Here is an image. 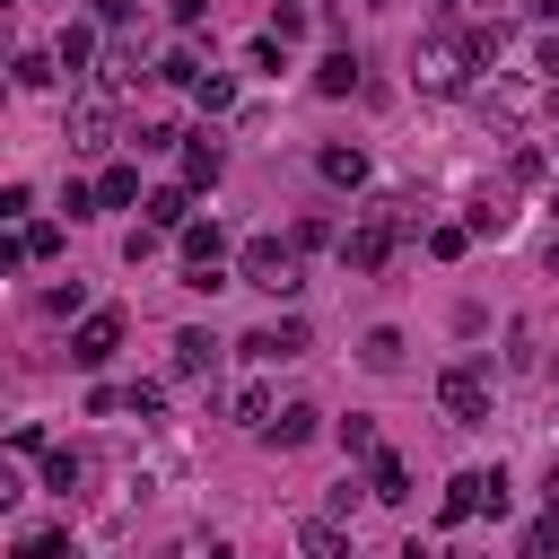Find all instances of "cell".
I'll list each match as a JSON object with an SVG mask.
<instances>
[{
	"mask_svg": "<svg viewBox=\"0 0 559 559\" xmlns=\"http://www.w3.org/2000/svg\"><path fill=\"white\" fill-rule=\"evenodd\" d=\"M236 280L262 288V297H297V288H306V262H297V245H280V236H245Z\"/></svg>",
	"mask_w": 559,
	"mask_h": 559,
	"instance_id": "obj_1",
	"label": "cell"
},
{
	"mask_svg": "<svg viewBox=\"0 0 559 559\" xmlns=\"http://www.w3.org/2000/svg\"><path fill=\"white\" fill-rule=\"evenodd\" d=\"M402 227H411V218H402V201L367 210V218L341 236V262H349V271H384V262H393V245H402Z\"/></svg>",
	"mask_w": 559,
	"mask_h": 559,
	"instance_id": "obj_2",
	"label": "cell"
},
{
	"mask_svg": "<svg viewBox=\"0 0 559 559\" xmlns=\"http://www.w3.org/2000/svg\"><path fill=\"white\" fill-rule=\"evenodd\" d=\"M437 515H445V524H472V515H507V472H454Z\"/></svg>",
	"mask_w": 559,
	"mask_h": 559,
	"instance_id": "obj_3",
	"label": "cell"
},
{
	"mask_svg": "<svg viewBox=\"0 0 559 559\" xmlns=\"http://www.w3.org/2000/svg\"><path fill=\"white\" fill-rule=\"evenodd\" d=\"M437 402H445V419L480 428V419H489V376H480V367H445V376H437Z\"/></svg>",
	"mask_w": 559,
	"mask_h": 559,
	"instance_id": "obj_4",
	"label": "cell"
},
{
	"mask_svg": "<svg viewBox=\"0 0 559 559\" xmlns=\"http://www.w3.org/2000/svg\"><path fill=\"white\" fill-rule=\"evenodd\" d=\"M122 349V314H79V332H70V367H105Z\"/></svg>",
	"mask_w": 559,
	"mask_h": 559,
	"instance_id": "obj_5",
	"label": "cell"
},
{
	"mask_svg": "<svg viewBox=\"0 0 559 559\" xmlns=\"http://www.w3.org/2000/svg\"><path fill=\"white\" fill-rule=\"evenodd\" d=\"M463 61H472V35H437V44H419V79H428V87H454Z\"/></svg>",
	"mask_w": 559,
	"mask_h": 559,
	"instance_id": "obj_6",
	"label": "cell"
},
{
	"mask_svg": "<svg viewBox=\"0 0 559 559\" xmlns=\"http://www.w3.org/2000/svg\"><path fill=\"white\" fill-rule=\"evenodd\" d=\"M105 140H114V105L105 96H79L70 105V148H105Z\"/></svg>",
	"mask_w": 559,
	"mask_h": 559,
	"instance_id": "obj_7",
	"label": "cell"
},
{
	"mask_svg": "<svg viewBox=\"0 0 559 559\" xmlns=\"http://www.w3.org/2000/svg\"><path fill=\"white\" fill-rule=\"evenodd\" d=\"M314 166H323V183H341V192H358V183H367V148H349V140H323V148H314Z\"/></svg>",
	"mask_w": 559,
	"mask_h": 559,
	"instance_id": "obj_8",
	"label": "cell"
},
{
	"mask_svg": "<svg viewBox=\"0 0 559 559\" xmlns=\"http://www.w3.org/2000/svg\"><path fill=\"white\" fill-rule=\"evenodd\" d=\"M140 210H148V227H166V236H183V227H192V183H157V192H148Z\"/></svg>",
	"mask_w": 559,
	"mask_h": 559,
	"instance_id": "obj_9",
	"label": "cell"
},
{
	"mask_svg": "<svg viewBox=\"0 0 559 559\" xmlns=\"http://www.w3.org/2000/svg\"><path fill=\"white\" fill-rule=\"evenodd\" d=\"M236 349L262 358V367H271V358H297V349H306V323H262V332H245Z\"/></svg>",
	"mask_w": 559,
	"mask_h": 559,
	"instance_id": "obj_10",
	"label": "cell"
},
{
	"mask_svg": "<svg viewBox=\"0 0 559 559\" xmlns=\"http://www.w3.org/2000/svg\"><path fill=\"white\" fill-rule=\"evenodd\" d=\"M218 175H227V157H218V140H210V131H192V140H183V183H192V192H210Z\"/></svg>",
	"mask_w": 559,
	"mask_h": 559,
	"instance_id": "obj_11",
	"label": "cell"
},
{
	"mask_svg": "<svg viewBox=\"0 0 559 559\" xmlns=\"http://www.w3.org/2000/svg\"><path fill=\"white\" fill-rule=\"evenodd\" d=\"M314 428H323V411H314V402H280V411H271V428H262V437H271V445H306V437H314Z\"/></svg>",
	"mask_w": 559,
	"mask_h": 559,
	"instance_id": "obj_12",
	"label": "cell"
},
{
	"mask_svg": "<svg viewBox=\"0 0 559 559\" xmlns=\"http://www.w3.org/2000/svg\"><path fill=\"white\" fill-rule=\"evenodd\" d=\"M367 498L402 507V498H411V463H402V454H376V463H367Z\"/></svg>",
	"mask_w": 559,
	"mask_h": 559,
	"instance_id": "obj_13",
	"label": "cell"
},
{
	"mask_svg": "<svg viewBox=\"0 0 559 559\" xmlns=\"http://www.w3.org/2000/svg\"><path fill=\"white\" fill-rule=\"evenodd\" d=\"M297 550H306V559H349V533H341L332 515H306V524H297Z\"/></svg>",
	"mask_w": 559,
	"mask_h": 559,
	"instance_id": "obj_14",
	"label": "cell"
},
{
	"mask_svg": "<svg viewBox=\"0 0 559 559\" xmlns=\"http://www.w3.org/2000/svg\"><path fill=\"white\" fill-rule=\"evenodd\" d=\"M218 253H227L218 218H192V227H183V262H192V271H218Z\"/></svg>",
	"mask_w": 559,
	"mask_h": 559,
	"instance_id": "obj_15",
	"label": "cell"
},
{
	"mask_svg": "<svg viewBox=\"0 0 559 559\" xmlns=\"http://www.w3.org/2000/svg\"><path fill=\"white\" fill-rule=\"evenodd\" d=\"M175 376H218V341L210 332H175Z\"/></svg>",
	"mask_w": 559,
	"mask_h": 559,
	"instance_id": "obj_16",
	"label": "cell"
},
{
	"mask_svg": "<svg viewBox=\"0 0 559 559\" xmlns=\"http://www.w3.org/2000/svg\"><path fill=\"white\" fill-rule=\"evenodd\" d=\"M140 201V166H105L96 175V210H131Z\"/></svg>",
	"mask_w": 559,
	"mask_h": 559,
	"instance_id": "obj_17",
	"label": "cell"
},
{
	"mask_svg": "<svg viewBox=\"0 0 559 559\" xmlns=\"http://www.w3.org/2000/svg\"><path fill=\"white\" fill-rule=\"evenodd\" d=\"M515 559H559V507H550V515H533V524L515 533Z\"/></svg>",
	"mask_w": 559,
	"mask_h": 559,
	"instance_id": "obj_18",
	"label": "cell"
},
{
	"mask_svg": "<svg viewBox=\"0 0 559 559\" xmlns=\"http://www.w3.org/2000/svg\"><path fill=\"white\" fill-rule=\"evenodd\" d=\"M314 87H323V96H349V87H358V52H323V61H314Z\"/></svg>",
	"mask_w": 559,
	"mask_h": 559,
	"instance_id": "obj_19",
	"label": "cell"
},
{
	"mask_svg": "<svg viewBox=\"0 0 559 559\" xmlns=\"http://www.w3.org/2000/svg\"><path fill=\"white\" fill-rule=\"evenodd\" d=\"M52 61H61L70 79H79V70L96 61V35H87V26H61V44H52Z\"/></svg>",
	"mask_w": 559,
	"mask_h": 559,
	"instance_id": "obj_20",
	"label": "cell"
},
{
	"mask_svg": "<svg viewBox=\"0 0 559 559\" xmlns=\"http://www.w3.org/2000/svg\"><path fill=\"white\" fill-rule=\"evenodd\" d=\"M358 358H367L376 376H393V367H402V332H367V341H358Z\"/></svg>",
	"mask_w": 559,
	"mask_h": 559,
	"instance_id": "obj_21",
	"label": "cell"
},
{
	"mask_svg": "<svg viewBox=\"0 0 559 559\" xmlns=\"http://www.w3.org/2000/svg\"><path fill=\"white\" fill-rule=\"evenodd\" d=\"M79 480H87V463H79L70 445H61V454H44V489H61V498H70Z\"/></svg>",
	"mask_w": 559,
	"mask_h": 559,
	"instance_id": "obj_22",
	"label": "cell"
},
{
	"mask_svg": "<svg viewBox=\"0 0 559 559\" xmlns=\"http://www.w3.org/2000/svg\"><path fill=\"white\" fill-rule=\"evenodd\" d=\"M157 79H175V87H201V79H210V70H201V61H192V52H183V44H175V52H166V61H157Z\"/></svg>",
	"mask_w": 559,
	"mask_h": 559,
	"instance_id": "obj_23",
	"label": "cell"
},
{
	"mask_svg": "<svg viewBox=\"0 0 559 559\" xmlns=\"http://www.w3.org/2000/svg\"><path fill=\"white\" fill-rule=\"evenodd\" d=\"M17 245H26V262H52V253H61V227H52V218H35Z\"/></svg>",
	"mask_w": 559,
	"mask_h": 559,
	"instance_id": "obj_24",
	"label": "cell"
},
{
	"mask_svg": "<svg viewBox=\"0 0 559 559\" xmlns=\"http://www.w3.org/2000/svg\"><path fill=\"white\" fill-rule=\"evenodd\" d=\"M192 96H201V105H210V114H227V105H236V79H227V70H210V79H201V87H192Z\"/></svg>",
	"mask_w": 559,
	"mask_h": 559,
	"instance_id": "obj_25",
	"label": "cell"
},
{
	"mask_svg": "<svg viewBox=\"0 0 559 559\" xmlns=\"http://www.w3.org/2000/svg\"><path fill=\"white\" fill-rule=\"evenodd\" d=\"M236 419H245V428H271V393L245 384V393H236Z\"/></svg>",
	"mask_w": 559,
	"mask_h": 559,
	"instance_id": "obj_26",
	"label": "cell"
},
{
	"mask_svg": "<svg viewBox=\"0 0 559 559\" xmlns=\"http://www.w3.org/2000/svg\"><path fill=\"white\" fill-rule=\"evenodd\" d=\"M341 445H349V454H367V463L384 454V445H376V419H341Z\"/></svg>",
	"mask_w": 559,
	"mask_h": 559,
	"instance_id": "obj_27",
	"label": "cell"
},
{
	"mask_svg": "<svg viewBox=\"0 0 559 559\" xmlns=\"http://www.w3.org/2000/svg\"><path fill=\"white\" fill-rule=\"evenodd\" d=\"M17 559H70V533H26Z\"/></svg>",
	"mask_w": 559,
	"mask_h": 559,
	"instance_id": "obj_28",
	"label": "cell"
},
{
	"mask_svg": "<svg viewBox=\"0 0 559 559\" xmlns=\"http://www.w3.org/2000/svg\"><path fill=\"white\" fill-rule=\"evenodd\" d=\"M52 70H61V61H44V52H17V70H9V79H17V87H44Z\"/></svg>",
	"mask_w": 559,
	"mask_h": 559,
	"instance_id": "obj_29",
	"label": "cell"
},
{
	"mask_svg": "<svg viewBox=\"0 0 559 559\" xmlns=\"http://www.w3.org/2000/svg\"><path fill=\"white\" fill-rule=\"evenodd\" d=\"M507 218H515V210H507V201H472V236H498V227H507Z\"/></svg>",
	"mask_w": 559,
	"mask_h": 559,
	"instance_id": "obj_30",
	"label": "cell"
},
{
	"mask_svg": "<svg viewBox=\"0 0 559 559\" xmlns=\"http://www.w3.org/2000/svg\"><path fill=\"white\" fill-rule=\"evenodd\" d=\"M463 245H472V227H428V253H437V262H454Z\"/></svg>",
	"mask_w": 559,
	"mask_h": 559,
	"instance_id": "obj_31",
	"label": "cell"
},
{
	"mask_svg": "<svg viewBox=\"0 0 559 559\" xmlns=\"http://www.w3.org/2000/svg\"><path fill=\"white\" fill-rule=\"evenodd\" d=\"M122 411H140V419H157V411H166V393H157V384H122Z\"/></svg>",
	"mask_w": 559,
	"mask_h": 559,
	"instance_id": "obj_32",
	"label": "cell"
},
{
	"mask_svg": "<svg viewBox=\"0 0 559 559\" xmlns=\"http://www.w3.org/2000/svg\"><path fill=\"white\" fill-rule=\"evenodd\" d=\"M271 35H280V44H288V35H306V9H297V0H280V9H271Z\"/></svg>",
	"mask_w": 559,
	"mask_h": 559,
	"instance_id": "obj_33",
	"label": "cell"
},
{
	"mask_svg": "<svg viewBox=\"0 0 559 559\" xmlns=\"http://www.w3.org/2000/svg\"><path fill=\"white\" fill-rule=\"evenodd\" d=\"M210 17V0H175V26H201Z\"/></svg>",
	"mask_w": 559,
	"mask_h": 559,
	"instance_id": "obj_34",
	"label": "cell"
},
{
	"mask_svg": "<svg viewBox=\"0 0 559 559\" xmlns=\"http://www.w3.org/2000/svg\"><path fill=\"white\" fill-rule=\"evenodd\" d=\"M131 9H140V0H96V17H105V26H122Z\"/></svg>",
	"mask_w": 559,
	"mask_h": 559,
	"instance_id": "obj_35",
	"label": "cell"
},
{
	"mask_svg": "<svg viewBox=\"0 0 559 559\" xmlns=\"http://www.w3.org/2000/svg\"><path fill=\"white\" fill-rule=\"evenodd\" d=\"M533 70H550V79H559V35H550V44L533 52Z\"/></svg>",
	"mask_w": 559,
	"mask_h": 559,
	"instance_id": "obj_36",
	"label": "cell"
},
{
	"mask_svg": "<svg viewBox=\"0 0 559 559\" xmlns=\"http://www.w3.org/2000/svg\"><path fill=\"white\" fill-rule=\"evenodd\" d=\"M402 559H454V550H437V542H411V550H402Z\"/></svg>",
	"mask_w": 559,
	"mask_h": 559,
	"instance_id": "obj_37",
	"label": "cell"
},
{
	"mask_svg": "<svg viewBox=\"0 0 559 559\" xmlns=\"http://www.w3.org/2000/svg\"><path fill=\"white\" fill-rule=\"evenodd\" d=\"M542 271H550V280H559V236H550V245H542Z\"/></svg>",
	"mask_w": 559,
	"mask_h": 559,
	"instance_id": "obj_38",
	"label": "cell"
},
{
	"mask_svg": "<svg viewBox=\"0 0 559 559\" xmlns=\"http://www.w3.org/2000/svg\"><path fill=\"white\" fill-rule=\"evenodd\" d=\"M533 17H559V0H533Z\"/></svg>",
	"mask_w": 559,
	"mask_h": 559,
	"instance_id": "obj_39",
	"label": "cell"
},
{
	"mask_svg": "<svg viewBox=\"0 0 559 559\" xmlns=\"http://www.w3.org/2000/svg\"><path fill=\"white\" fill-rule=\"evenodd\" d=\"M550 507H559V454H550Z\"/></svg>",
	"mask_w": 559,
	"mask_h": 559,
	"instance_id": "obj_40",
	"label": "cell"
},
{
	"mask_svg": "<svg viewBox=\"0 0 559 559\" xmlns=\"http://www.w3.org/2000/svg\"><path fill=\"white\" fill-rule=\"evenodd\" d=\"M192 559H236V550H218V542H210V550H192Z\"/></svg>",
	"mask_w": 559,
	"mask_h": 559,
	"instance_id": "obj_41",
	"label": "cell"
},
{
	"mask_svg": "<svg viewBox=\"0 0 559 559\" xmlns=\"http://www.w3.org/2000/svg\"><path fill=\"white\" fill-rule=\"evenodd\" d=\"M367 9H384V0H367Z\"/></svg>",
	"mask_w": 559,
	"mask_h": 559,
	"instance_id": "obj_42",
	"label": "cell"
}]
</instances>
